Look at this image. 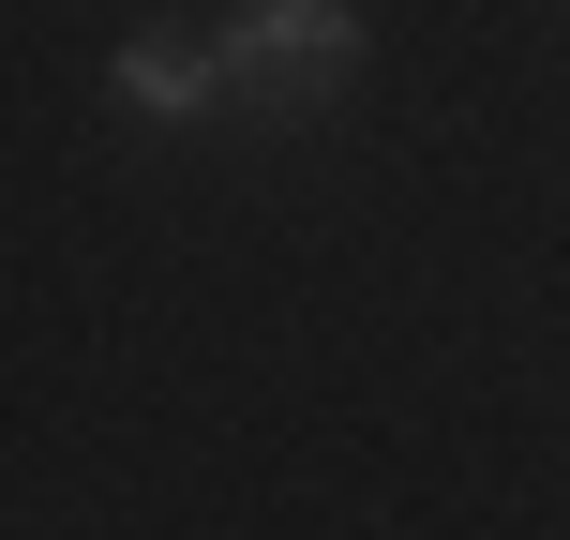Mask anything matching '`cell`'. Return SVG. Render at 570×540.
Wrapping results in <instances>:
<instances>
[{"mask_svg": "<svg viewBox=\"0 0 570 540\" xmlns=\"http://www.w3.org/2000/svg\"><path fill=\"white\" fill-rule=\"evenodd\" d=\"M106 90H120L136 120H196L210 90H226V60H210V46H180V30H136V46L106 60Z\"/></svg>", "mask_w": 570, "mask_h": 540, "instance_id": "7a4b0ae2", "label": "cell"}, {"mask_svg": "<svg viewBox=\"0 0 570 540\" xmlns=\"http://www.w3.org/2000/svg\"><path fill=\"white\" fill-rule=\"evenodd\" d=\"M210 60H226V90H256V106H331V90L361 76V0H240V16L210 30Z\"/></svg>", "mask_w": 570, "mask_h": 540, "instance_id": "6da1fadb", "label": "cell"}]
</instances>
